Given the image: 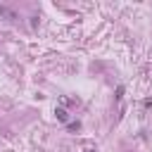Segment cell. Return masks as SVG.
<instances>
[{"instance_id":"obj_1","label":"cell","mask_w":152,"mask_h":152,"mask_svg":"<svg viewBox=\"0 0 152 152\" xmlns=\"http://www.w3.org/2000/svg\"><path fill=\"white\" fill-rule=\"evenodd\" d=\"M0 17H5V19H19V14H17L14 10L5 7V5H0Z\"/></svg>"},{"instance_id":"obj_2","label":"cell","mask_w":152,"mask_h":152,"mask_svg":"<svg viewBox=\"0 0 152 152\" xmlns=\"http://www.w3.org/2000/svg\"><path fill=\"white\" fill-rule=\"evenodd\" d=\"M55 116H57V121H62V124H66V121H69V114H66V109H64V107H57V109H55Z\"/></svg>"},{"instance_id":"obj_3","label":"cell","mask_w":152,"mask_h":152,"mask_svg":"<svg viewBox=\"0 0 152 152\" xmlns=\"http://www.w3.org/2000/svg\"><path fill=\"white\" fill-rule=\"evenodd\" d=\"M66 128L69 131H78L81 128V121H71V124H66Z\"/></svg>"},{"instance_id":"obj_4","label":"cell","mask_w":152,"mask_h":152,"mask_svg":"<svg viewBox=\"0 0 152 152\" xmlns=\"http://www.w3.org/2000/svg\"><path fill=\"white\" fill-rule=\"evenodd\" d=\"M121 95H124V86H119V88H116V100H121Z\"/></svg>"},{"instance_id":"obj_5","label":"cell","mask_w":152,"mask_h":152,"mask_svg":"<svg viewBox=\"0 0 152 152\" xmlns=\"http://www.w3.org/2000/svg\"><path fill=\"white\" fill-rule=\"evenodd\" d=\"M88 152H97V150H88Z\"/></svg>"}]
</instances>
